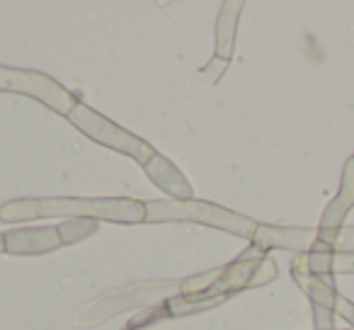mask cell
<instances>
[{
  "mask_svg": "<svg viewBox=\"0 0 354 330\" xmlns=\"http://www.w3.org/2000/svg\"><path fill=\"white\" fill-rule=\"evenodd\" d=\"M6 241L10 243L12 253H35V250H49V248L59 246V233L56 228H30V231H20V233H8Z\"/></svg>",
  "mask_w": 354,
  "mask_h": 330,
  "instance_id": "cell-5",
  "label": "cell"
},
{
  "mask_svg": "<svg viewBox=\"0 0 354 330\" xmlns=\"http://www.w3.org/2000/svg\"><path fill=\"white\" fill-rule=\"evenodd\" d=\"M0 88L20 90V93L35 95V98L49 102L54 109H59V112H71V109L75 107L73 98H71L61 85H56L54 80H49L46 75L30 73V71L0 68Z\"/></svg>",
  "mask_w": 354,
  "mask_h": 330,
  "instance_id": "cell-3",
  "label": "cell"
},
{
  "mask_svg": "<svg viewBox=\"0 0 354 330\" xmlns=\"http://www.w3.org/2000/svg\"><path fill=\"white\" fill-rule=\"evenodd\" d=\"M202 212L209 214V223L218 228H228V231H236V233H248L252 231V223L245 221L241 217H233V214L223 212V209L214 207V204H202V202H189V204H162V202H156V204H148V219H167V217H175V219H183V217H189V219H202Z\"/></svg>",
  "mask_w": 354,
  "mask_h": 330,
  "instance_id": "cell-4",
  "label": "cell"
},
{
  "mask_svg": "<svg viewBox=\"0 0 354 330\" xmlns=\"http://www.w3.org/2000/svg\"><path fill=\"white\" fill-rule=\"evenodd\" d=\"M71 119H73V122L78 124V127L83 129L88 136H93L95 141L107 143V146H114V148H119V151L129 153V156H136L138 161L153 156V151L143 141H138L136 136L127 134L124 129L109 124L107 119L100 117V114L90 112V109L83 107V104L75 102V107L71 109Z\"/></svg>",
  "mask_w": 354,
  "mask_h": 330,
  "instance_id": "cell-2",
  "label": "cell"
},
{
  "mask_svg": "<svg viewBox=\"0 0 354 330\" xmlns=\"http://www.w3.org/2000/svg\"><path fill=\"white\" fill-rule=\"evenodd\" d=\"M97 214V217L107 219H143V204L129 202V199H104V202H90V199H80V202H71V199H44V202H15L8 204L0 217L6 221H15V219H30V217H46V214Z\"/></svg>",
  "mask_w": 354,
  "mask_h": 330,
  "instance_id": "cell-1",
  "label": "cell"
}]
</instances>
